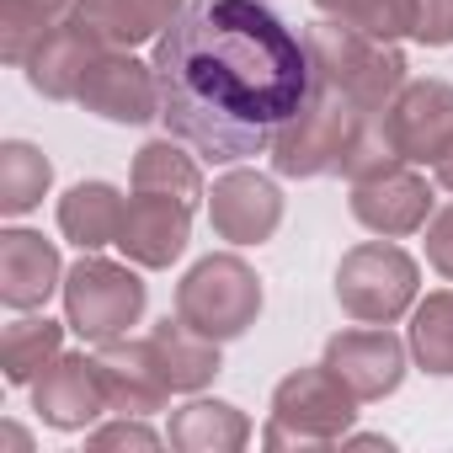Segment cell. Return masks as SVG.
<instances>
[{
  "instance_id": "obj_27",
  "label": "cell",
  "mask_w": 453,
  "mask_h": 453,
  "mask_svg": "<svg viewBox=\"0 0 453 453\" xmlns=\"http://www.w3.org/2000/svg\"><path fill=\"white\" fill-rule=\"evenodd\" d=\"M315 12L347 22L368 38H384V43H400L416 27V0H315Z\"/></svg>"
},
{
  "instance_id": "obj_28",
  "label": "cell",
  "mask_w": 453,
  "mask_h": 453,
  "mask_svg": "<svg viewBox=\"0 0 453 453\" xmlns=\"http://www.w3.org/2000/svg\"><path fill=\"white\" fill-rule=\"evenodd\" d=\"M395 165H405V160H400V150L389 144L384 118H373V123L363 128V139L352 144V155H347L342 176H347V181H368V176H384V171H395Z\"/></svg>"
},
{
  "instance_id": "obj_16",
  "label": "cell",
  "mask_w": 453,
  "mask_h": 453,
  "mask_svg": "<svg viewBox=\"0 0 453 453\" xmlns=\"http://www.w3.org/2000/svg\"><path fill=\"white\" fill-rule=\"evenodd\" d=\"M54 294H65L59 246L43 241L38 230H22V224L0 230V304L17 310V315H33Z\"/></svg>"
},
{
  "instance_id": "obj_13",
  "label": "cell",
  "mask_w": 453,
  "mask_h": 453,
  "mask_svg": "<svg viewBox=\"0 0 453 453\" xmlns=\"http://www.w3.org/2000/svg\"><path fill=\"white\" fill-rule=\"evenodd\" d=\"M405 357H411V342H400L389 326H368V331H336L326 342V368L342 373V384L357 395V400H384L400 389L405 379Z\"/></svg>"
},
{
  "instance_id": "obj_25",
  "label": "cell",
  "mask_w": 453,
  "mask_h": 453,
  "mask_svg": "<svg viewBox=\"0 0 453 453\" xmlns=\"http://www.w3.org/2000/svg\"><path fill=\"white\" fill-rule=\"evenodd\" d=\"M411 357L432 379H453V288H437L416 299L411 310Z\"/></svg>"
},
{
  "instance_id": "obj_11",
  "label": "cell",
  "mask_w": 453,
  "mask_h": 453,
  "mask_svg": "<svg viewBox=\"0 0 453 453\" xmlns=\"http://www.w3.org/2000/svg\"><path fill=\"white\" fill-rule=\"evenodd\" d=\"M192 241V203L181 197H160V192H134L118 224V251L144 267V273H165L171 262H181Z\"/></svg>"
},
{
  "instance_id": "obj_23",
  "label": "cell",
  "mask_w": 453,
  "mask_h": 453,
  "mask_svg": "<svg viewBox=\"0 0 453 453\" xmlns=\"http://www.w3.org/2000/svg\"><path fill=\"white\" fill-rule=\"evenodd\" d=\"M65 331L59 320L49 315H22L6 326V336H0V368H6V384H33L59 352H65Z\"/></svg>"
},
{
  "instance_id": "obj_3",
  "label": "cell",
  "mask_w": 453,
  "mask_h": 453,
  "mask_svg": "<svg viewBox=\"0 0 453 453\" xmlns=\"http://www.w3.org/2000/svg\"><path fill=\"white\" fill-rule=\"evenodd\" d=\"M373 123V112H363L352 96H342L336 86H326L320 75L310 81V96L304 107L278 128L273 139V171L278 176H294V181H310V176H331L347 165L352 144L363 139V128Z\"/></svg>"
},
{
  "instance_id": "obj_15",
  "label": "cell",
  "mask_w": 453,
  "mask_h": 453,
  "mask_svg": "<svg viewBox=\"0 0 453 453\" xmlns=\"http://www.w3.org/2000/svg\"><path fill=\"white\" fill-rule=\"evenodd\" d=\"M33 411L54 432H86L107 411V389L96 373V357L86 352H59L38 379H33Z\"/></svg>"
},
{
  "instance_id": "obj_19",
  "label": "cell",
  "mask_w": 453,
  "mask_h": 453,
  "mask_svg": "<svg viewBox=\"0 0 453 453\" xmlns=\"http://www.w3.org/2000/svg\"><path fill=\"white\" fill-rule=\"evenodd\" d=\"M165 442L181 453H241L251 442V416L230 400H187L181 411H171Z\"/></svg>"
},
{
  "instance_id": "obj_14",
  "label": "cell",
  "mask_w": 453,
  "mask_h": 453,
  "mask_svg": "<svg viewBox=\"0 0 453 453\" xmlns=\"http://www.w3.org/2000/svg\"><path fill=\"white\" fill-rule=\"evenodd\" d=\"M96 373H102V389H107V411H118V416H155L176 395L155 347H150V336L144 342H128V336L102 342L96 347Z\"/></svg>"
},
{
  "instance_id": "obj_1",
  "label": "cell",
  "mask_w": 453,
  "mask_h": 453,
  "mask_svg": "<svg viewBox=\"0 0 453 453\" xmlns=\"http://www.w3.org/2000/svg\"><path fill=\"white\" fill-rule=\"evenodd\" d=\"M160 123L208 165L267 155L310 96V49L262 0H197L155 43Z\"/></svg>"
},
{
  "instance_id": "obj_24",
  "label": "cell",
  "mask_w": 453,
  "mask_h": 453,
  "mask_svg": "<svg viewBox=\"0 0 453 453\" xmlns=\"http://www.w3.org/2000/svg\"><path fill=\"white\" fill-rule=\"evenodd\" d=\"M49 187H54V165L38 144H27V139L0 144V213H12V219L33 213Z\"/></svg>"
},
{
  "instance_id": "obj_5",
  "label": "cell",
  "mask_w": 453,
  "mask_h": 453,
  "mask_svg": "<svg viewBox=\"0 0 453 453\" xmlns=\"http://www.w3.org/2000/svg\"><path fill=\"white\" fill-rule=\"evenodd\" d=\"M150 288L134 273V262H107L96 251H81V262L65 273V326L81 342H118L128 326L144 320Z\"/></svg>"
},
{
  "instance_id": "obj_12",
  "label": "cell",
  "mask_w": 453,
  "mask_h": 453,
  "mask_svg": "<svg viewBox=\"0 0 453 453\" xmlns=\"http://www.w3.org/2000/svg\"><path fill=\"white\" fill-rule=\"evenodd\" d=\"M432 181L411 165H395L384 176H368V181H352V219L363 224V230L384 235V241H405L416 230H426V219H432Z\"/></svg>"
},
{
  "instance_id": "obj_2",
  "label": "cell",
  "mask_w": 453,
  "mask_h": 453,
  "mask_svg": "<svg viewBox=\"0 0 453 453\" xmlns=\"http://www.w3.org/2000/svg\"><path fill=\"white\" fill-rule=\"evenodd\" d=\"M304 49H310V70L326 81V86H336L342 96H352L363 112H373V118H384V107L400 96V86L411 81L405 70V54L395 49V43H384V38H368V33H357V27H347V22H336V17H320V22H310L304 27Z\"/></svg>"
},
{
  "instance_id": "obj_30",
  "label": "cell",
  "mask_w": 453,
  "mask_h": 453,
  "mask_svg": "<svg viewBox=\"0 0 453 453\" xmlns=\"http://www.w3.org/2000/svg\"><path fill=\"white\" fill-rule=\"evenodd\" d=\"M411 38L421 49H448L453 43V0H416V27Z\"/></svg>"
},
{
  "instance_id": "obj_7",
  "label": "cell",
  "mask_w": 453,
  "mask_h": 453,
  "mask_svg": "<svg viewBox=\"0 0 453 453\" xmlns=\"http://www.w3.org/2000/svg\"><path fill=\"white\" fill-rule=\"evenodd\" d=\"M421 299V267L395 241H363L336 267V304L357 326H395Z\"/></svg>"
},
{
  "instance_id": "obj_21",
  "label": "cell",
  "mask_w": 453,
  "mask_h": 453,
  "mask_svg": "<svg viewBox=\"0 0 453 453\" xmlns=\"http://www.w3.org/2000/svg\"><path fill=\"white\" fill-rule=\"evenodd\" d=\"M128 197L112 181H75L59 197V235L81 251H102L118 246V224H123Z\"/></svg>"
},
{
  "instance_id": "obj_9",
  "label": "cell",
  "mask_w": 453,
  "mask_h": 453,
  "mask_svg": "<svg viewBox=\"0 0 453 453\" xmlns=\"http://www.w3.org/2000/svg\"><path fill=\"white\" fill-rule=\"evenodd\" d=\"M75 102L86 112H96V118H107V123H128V128L155 123L160 118V75H155V59L144 65V59H134V49H107L91 65V75H86V86H81Z\"/></svg>"
},
{
  "instance_id": "obj_29",
  "label": "cell",
  "mask_w": 453,
  "mask_h": 453,
  "mask_svg": "<svg viewBox=\"0 0 453 453\" xmlns=\"http://www.w3.org/2000/svg\"><path fill=\"white\" fill-rule=\"evenodd\" d=\"M86 442H91V448H160L165 437H160L155 426H144V416H118V421L86 432Z\"/></svg>"
},
{
  "instance_id": "obj_6",
  "label": "cell",
  "mask_w": 453,
  "mask_h": 453,
  "mask_svg": "<svg viewBox=\"0 0 453 453\" xmlns=\"http://www.w3.org/2000/svg\"><path fill=\"white\" fill-rule=\"evenodd\" d=\"M176 315L192 331L213 336V342L246 336L257 326V315H262V278H257V267L246 257H235V251L203 257L176 283Z\"/></svg>"
},
{
  "instance_id": "obj_10",
  "label": "cell",
  "mask_w": 453,
  "mask_h": 453,
  "mask_svg": "<svg viewBox=\"0 0 453 453\" xmlns=\"http://www.w3.org/2000/svg\"><path fill=\"white\" fill-rule=\"evenodd\" d=\"M208 224H213V235L219 241H230V246H262L278 235V224H283V192L273 176L262 171H224L208 192Z\"/></svg>"
},
{
  "instance_id": "obj_4",
  "label": "cell",
  "mask_w": 453,
  "mask_h": 453,
  "mask_svg": "<svg viewBox=\"0 0 453 453\" xmlns=\"http://www.w3.org/2000/svg\"><path fill=\"white\" fill-rule=\"evenodd\" d=\"M357 395L342 384L336 368L315 363V368H294L278 389H273V416L262 426L267 448H336L352 421H357Z\"/></svg>"
},
{
  "instance_id": "obj_26",
  "label": "cell",
  "mask_w": 453,
  "mask_h": 453,
  "mask_svg": "<svg viewBox=\"0 0 453 453\" xmlns=\"http://www.w3.org/2000/svg\"><path fill=\"white\" fill-rule=\"evenodd\" d=\"M75 12V0H0V59L27 65L33 49Z\"/></svg>"
},
{
  "instance_id": "obj_8",
  "label": "cell",
  "mask_w": 453,
  "mask_h": 453,
  "mask_svg": "<svg viewBox=\"0 0 453 453\" xmlns=\"http://www.w3.org/2000/svg\"><path fill=\"white\" fill-rule=\"evenodd\" d=\"M384 134L405 165H437L453 150V86L448 81H405L384 107Z\"/></svg>"
},
{
  "instance_id": "obj_32",
  "label": "cell",
  "mask_w": 453,
  "mask_h": 453,
  "mask_svg": "<svg viewBox=\"0 0 453 453\" xmlns=\"http://www.w3.org/2000/svg\"><path fill=\"white\" fill-rule=\"evenodd\" d=\"M432 171H437V187H442V192H453V150H448V155H442Z\"/></svg>"
},
{
  "instance_id": "obj_20",
  "label": "cell",
  "mask_w": 453,
  "mask_h": 453,
  "mask_svg": "<svg viewBox=\"0 0 453 453\" xmlns=\"http://www.w3.org/2000/svg\"><path fill=\"white\" fill-rule=\"evenodd\" d=\"M150 347H155V357H160V368H165V379H171L176 395H197V389H208V384L219 379V368H224L219 342L203 336V331H192L181 315L155 320Z\"/></svg>"
},
{
  "instance_id": "obj_31",
  "label": "cell",
  "mask_w": 453,
  "mask_h": 453,
  "mask_svg": "<svg viewBox=\"0 0 453 453\" xmlns=\"http://www.w3.org/2000/svg\"><path fill=\"white\" fill-rule=\"evenodd\" d=\"M426 262H432V273H442L453 283V203L432 208V219H426Z\"/></svg>"
},
{
  "instance_id": "obj_17",
  "label": "cell",
  "mask_w": 453,
  "mask_h": 453,
  "mask_svg": "<svg viewBox=\"0 0 453 453\" xmlns=\"http://www.w3.org/2000/svg\"><path fill=\"white\" fill-rule=\"evenodd\" d=\"M107 54V43L70 12L38 49H33V59L22 65L27 70V86L38 91V96H49V102H75L81 96V86H86V75H91V65Z\"/></svg>"
},
{
  "instance_id": "obj_18",
  "label": "cell",
  "mask_w": 453,
  "mask_h": 453,
  "mask_svg": "<svg viewBox=\"0 0 453 453\" xmlns=\"http://www.w3.org/2000/svg\"><path fill=\"white\" fill-rule=\"evenodd\" d=\"M187 12V0H75V17L107 43V49H139L160 43V33Z\"/></svg>"
},
{
  "instance_id": "obj_22",
  "label": "cell",
  "mask_w": 453,
  "mask_h": 453,
  "mask_svg": "<svg viewBox=\"0 0 453 453\" xmlns=\"http://www.w3.org/2000/svg\"><path fill=\"white\" fill-rule=\"evenodd\" d=\"M128 187L134 192H160V197H181V203H203V165L197 155L181 150V139H150L134 150V171H128Z\"/></svg>"
}]
</instances>
